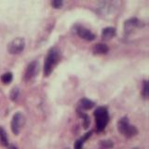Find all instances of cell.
Here are the masks:
<instances>
[{
  "label": "cell",
  "instance_id": "cell-12",
  "mask_svg": "<svg viewBox=\"0 0 149 149\" xmlns=\"http://www.w3.org/2000/svg\"><path fill=\"white\" fill-rule=\"evenodd\" d=\"M93 106H94V102H93L92 101H91V100L84 98V99H82L80 102H79V109H78V111L91 109Z\"/></svg>",
  "mask_w": 149,
  "mask_h": 149
},
{
  "label": "cell",
  "instance_id": "cell-14",
  "mask_svg": "<svg viewBox=\"0 0 149 149\" xmlns=\"http://www.w3.org/2000/svg\"><path fill=\"white\" fill-rule=\"evenodd\" d=\"M0 143H1L3 146H8V139L7 132L2 127H0Z\"/></svg>",
  "mask_w": 149,
  "mask_h": 149
},
{
  "label": "cell",
  "instance_id": "cell-1",
  "mask_svg": "<svg viewBox=\"0 0 149 149\" xmlns=\"http://www.w3.org/2000/svg\"><path fill=\"white\" fill-rule=\"evenodd\" d=\"M60 50L57 48H52L49 50L44 63V76L49 77L53 71L54 67L60 61Z\"/></svg>",
  "mask_w": 149,
  "mask_h": 149
},
{
  "label": "cell",
  "instance_id": "cell-6",
  "mask_svg": "<svg viewBox=\"0 0 149 149\" xmlns=\"http://www.w3.org/2000/svg\"><path fill=\"white\" fill-rule=\"evenodd\" d=\"M143 26V22L136 18H132L126 21L124 23V34L125 36H130L134 32V30L141 28Z\"/></svg>",
  "mask_w": 149,
  "mask_h": 149
},
{
  "label": "cell",
  "instance_id": "cell-21",
  "mask_svg": "<svg viewBox=\"0 0 149 149\" xmlns=\"http://www.w3.org/2000/svg\"><path fill=\"white\" fill-rule=\"evenodd\" d=\"M10 149H18V148H17L16 146H10Z\"/></svg>",
  "mask_w": 149,
  "mask_h": 149
},
{
  "label": "cell",
  "instance_id": "cell-2",
  "mask_svg": "<svg viewBox=\"0 0 149 149\" xmlns=\"http://www.w3.org/2000/svg\"><path fill=\"white\" fill-rule=\"evenodd\" d=\"M94 118L96 122V130L98 132H102L109 121L108 110L106 107H98L94 111Z\"/></svg>",
  "mask_w": 149,
  "mask_h": 149
},
{
  "label": "cell",
  "instance_id": "cell-20",
  "mask_svg": "<svg viewBox=\"0 0 149 149\" xmlns=\"http://www.w3.org/2000/svg\"><path fill=\"white\" fill-rule=\"evenodd\" d=\"M51 5H52L53 8H60L63 6V1L62 0H54V1L51 2Z\"/></svg>",
  "mask_w": 149,
  "mask_h": 149
},
{
  "label": "cell",
  "instance_id": "cell-4",
  "mask_svg": "<svg viewBox=\"0 0 149 149\" xmlns=\"http://www.w3.org/2000/svg\"><path fill=\"white\" fill-rule=\"evenodd\" d=\"M118 7H116V2H111V1H102L98 4L97 7V11L102 17H109L111 14H113Z\"/></svg>",
  "mask_w": 149,
  "mask_h": 149
},
{
  "label": "cell",
  "instance_id": "cell-17",
  "mask_svg": "<svg viewBox=\"0 0 149 149\" xmlns=\"http://www.w3.org/2000/svg\"><path fill=\"white\" fill-rule=\"evenodd\" d=\"M148 93H149L148 82L146 80H144L143 81V91H142V94H143L144 99H146V98L148 97Z\"/></svg>",
  "mask_w": 149,
  "mask_h": 149
},
{
  "label": "cell",
  "instance_id": "cell-9",
  "mask_svg": "<svg viewBox=\"0 0 149 149\" xmlns=\"http://www.w3.org/2000/svg\"><path fill=\"white\" fill-rule=\"evenodd\" d=\"M76 31H77V34L78 35V36L81 37L82 39H85L87 41H92L95 39V35L93 34L91 31H90L85 27L77 25L76 27Z\"/></svg>",
  "mask_w": 149,
  "mask_h": 149
},
{
  "label": "cell",
  "instance_id": "cell-18",
  "mask_svg": "<svg viewBox=\"0 0 149 149\" xmlns=\"http://www.w3.org/2000/svg\"><path fill=\"white\" fill-rule=\"evenodd\" d=\"M19 96V88H12V91H10V94H9V97L12 101H16L18 99Z\"/></svg>",
  "mask_w": 149,
  "mask_h": 149
},
{
  "label": "cell",
  "instance_id": "cell-11",
  "mask_svg": "<svg viewBox=\"0 0 149 149\" xmlns=\"http://www.w3.org/2000/svg\"><path fill=\"white\" fill-rule=\"evenodd\" d=\"M109 51V48L104 43H98L93 47V53L94 54H106Z\"/></svg>",
  "mask_w": 149,
  "mask_h": 149
},
{
  "label": "cell",
  "instance_id": "cell-22",
  "mask_svg": "<svg viewBox=\"0 0 149 149\" xmlns=\"http://www.w3.org/2000/svg\"><path fill=\"white\" fill-rule=\"evenodd\" d=\"M132 149H140V148H138V147H135V148H132Z\"/></svg>",
  "mask_w": 149,
  "mask_h": 149
},
{
  "label": "cell",
  "instance_id": "cell-7",
  "mask_svg": "<svg viewBox=\"0 0 149 149\" xmlns=\"http://www.w3.org/2000/svg\"><path fill=\"white\" fill-rule=\"evenodd\" d=\"M24 122H25V119H24V116H22V114L16 113L13 116L12 120H11L12 132L15 135H18L20 133L22 128L23 127V125H24Z\"/></svg>",
  "mask_w": 149,
  "mask_h": 149
},
{
  "label": "cell",
  "instance_id": "cell-10",
  "mask_svg": "<svg viewBox=\"0 0 149 149\" xmlns=\"http://www.w3.org/2000/svg\"><path fill=\"white\" fill-rule=\"evenodd\" d=\"M115 36H116V29L114 27H106L102 31V38L104 41L112 39Z\"/></svg>",
  "mask_w": 149,
  "mask_h": 149
},
{
  "label": "cell",
  "instance_id": "cell-3",
  "mask_svg": "<svg viewBox=\"0 0 149 149\" xmlns=\"http://www.w3.org/2000/svg\"><path fill=\"white\" fill-rule=\"evenodd\" d=\"M118 132L127 138L133 137L138 133V130H137L136 127L130 125L128 118H126V116L125 118H122L118 121Z\"/></svg>",
  "mask_w": 149,
  "mask_h": 149
},
{
  "label": "cell",
  "instance_id": "cell-19",
  "mask_svg": "<svg viewBox=\"0 0 149 149\" xmlns=\"http://www.w3.org/2000/svg\"><path fill=\"white\" fill-rule=\"evenodd\" d=\"M80 114V116H82V118L84 119V128L85 129H87L88 127V125H90V118H88V115H86V114H81V113H79Z\"/></svg>",
  "mask_w": 149,
  "mask_h": 149
},
{
  "label": "cell",
  "instance_id": "cell-16",
  "mask_svg": "<svg viewBox=\"0 0 149 149\" xmlns=\"http://www.w3.org/2000/svg\"><path fill=\"white\" fill-rule=\"evenodd\" d=\"M113 142L109 141V140H105V141H101L99 147L100 149H110L113 147Z\"/></svg>",
  "mask_w": 149,
  "mask_h": 149
},
{
  "label": "cell",
  "instance_id": "cell-8",
  "mask_svg": "<svg viewBox=\"0 0 149 149\" xmlns=\"http://www.w3.org/2000/svg\"><path fill=\"white\" fill-rule=\"evenodd\" d=\"M37 72H38V63H37L36 61H33V62H31L28 64V66L26 68L24 79L26 81L32 80V79L36 76Z\"/></svg>",
  "mask_w": 149,
  "mask_h": 149
},
{
  "label": "cell",
  "instance_id": "cell-5",
  "mask_svg": "<svg viewBox=\"0 0 149 149\" xmlns=\"http://www.w3.org/2000/svg\"><path fill=\"white\" fill-rule=\"evenodd\" d=\"M25 40L22 37H16L8 45V51L10 54H19L24 49Z\"/></svg>",
  "mask_w": 149,
  "mask_h": 149
},
{
  "label": "cell",
  "instance_id": "cell-15",
  "mask_svg": "<svg viewBox=\"0 0 149 149\" xmlns=\"http://www.w3.org/2000/svg\"><path fill=\"white\" fill-rule=\"evenodd\" d=\"M12 74L10 72H8V73H5L4 74H2L1 77V80L4 84H9L12 81Z\"/></svg>",
  "mask_w": 149,
  "mask_h": 149
},
{
  "label": "cell",
  "instance_id": "cell-13",
  "mask_svg": "<svg viewBox=\"0 0 149 149\" xmlns=\"http://www.w3.org/2000/svg\"><path fill=\"white\" fill-rule=\"evenodd\" d=\"M91 136V132L86 133L84 136H82L80 139H78L77 141L74 143V149H82L83 148V144L85 143V142Z\"/></svg>",
  "mask_w": 149,
  "mask_h": 149
}]
</instances>
